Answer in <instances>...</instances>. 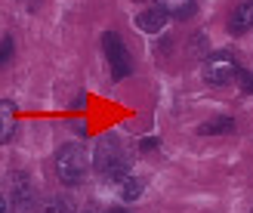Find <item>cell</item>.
<instances>
[{
    "label": "cell",
    "mask_w": 253,
    "mask_h": 213,
    "mask_svg": "<svg viewBox=\"0 0 253 213\" xmlns=\"http://www.w3.org/2000/svg\"><path fill=\"white\" fill-rule=\"evenodd\" d=\"M96 170L108 182H124L130 176V158L118 136H102L96 142Z\"/></svg>",
    "instance_id": "obj_1"
},
{
    "label": "cell",
    "mask_w": 253,
    "mask_h": 213,
    "mask_svg": "<svg viewBox=\"0 0 253 213\" xmlns=\"http://www.w3.org/2000/svg\"><path fill=\"white\" fill-rule=\"evenodd\" d=\"M56 173H59V179L65 185L84 182V176H86V152H84V145H78V142L62 145L56 152Z\"/></svg>",
    "instance_id": "obj_2"
},
{
    "label": "cell",
    "mask_w": 253,
    "mask_h": 213,
    "mask_svg": "<svg viewBox=\"0 0 253 213\" xmlns=\"http://www.w3.org/2000/svg\"><path fill=\"white\" fill-rule=\"evenodd\" d=\"M102 49H105L108 68H111V78H115V81L130 78V74H133V56H130V49H126V43L121 41V34L108 31L102 37Z\"/></svg>",
    "instance_id": "obj_3"
},
{
    "label": "cell",
    "mask_w": 253,
    "mask_h": 213,
    "mask_svg": "<svg viewBox=\"0 0 253 213\" xmlns=\"http://www.w3.org/2000/svg\"><path fill=\"white\" fill-rule=\"evenodd\" d=\"M6 189H9V204L16 207V213H34L37 198H34V185L25 173H9Z\"/></svg>",
    "instance_id": "obj_4"
},
{
    "label": "cell",
    "mask_w": 253,
    "mask_h": 213,
    "mask_svg": "<svg viewBox=\"0 0 253 213\" xmlns=\"http://www.w3.org/2000/svg\"><path fill=\"white\" fill-rule=\"evenodd\" d=\"M201 74H204V81L210 86H229L238 74H241V68H238V62L232 56H213V59L204 62V71Z\"/></svg>",
    "instance_id": "obj_5"
},
{
    "label": "cell",
    "mask_w": 253,
    "mask_h": 213,
    "mask_svg": "<svg viewBox=\"0 0 253 213\" xmlns=\"http://www.w3.org/2000/svg\"><path fill=\"white\" fill-rule=\"evenodd\" d=\"M167 22H170V16L164 9H158V6H151V9H145V12H139V16H136V25L145 34H161L164 28H167Z\"/></svg>",
    "instance_id": "obj_6"
},
{
    "label": "cell",
    "mask_w": 253,
    "mask_h": 213,
    "mask_svg": "<svg viewBox=\"0 0 253 213\" xmlns=\"http://www.w3.org/2000/svg\"><path fill=\"white\" fill-rule=\"evenodd\" d=\"M155 6L164 9L170 19H192L198 9V0H155Z\"/></svg>",
    "instance_id": "obj_7"
},
{
    "label": "cell",
    "mask_w": 253,
    "mask_h": 213,
    "mask_svg": "<svg viewBox=\"0 0 253 213\" xmlns=\"http://www.w3.org/2000/svg\"><path fill=\"white\" fill-rule=\"evenodd\" d=\"M250 28H253V0H244V3L232 12L229 31H232V34H247Z\"/></svg>",
    "instance_id": "obj_8"
},
{
    "label": "cell",
    "mask_w": 253,
    "mask_h": 213,
    "mask_svg": "<svg viewBox=\"0 0 253 213\" xmlns=\"http://www.w3.org/2000/svg\"><path fill=\"white\" fill-rule=\"evenodd\" d=\"M12 121H16V102L0 99V145L12 136Z\"/></svg>",
    "instance_id": "obj_9"
},
{
    "label": "cell",
    "mask_w": 253,
    "mask_h": 213,
    "mask_svg": "<svg viewBox=\"0 0 253 213\" xmlns=\"http://www.w3.org/2000/svg\"><path fill=\"white\" fill-rule=\"evenodd\" d=\"M232 130H235V121L229 115H219V118H213V121H207V124L198 127L201 136H222V133H232Z\"/></svg>",
    "instance_id": "obj_10"
},
{
    "label": "cell",
    "mask_w": 253,
    "mask_h": 213,
    "mask_svg": "<svg viewBox=\"0 0 253 213\" xmlns=\"http://www.w3.org/2000/svg\"><path fill=\"white\" fill-rule=\"evenodd\" d=\"M34 210H37V213H65V210H68V198H62V195H46V198H41V201H37Z\"/></svg>",
    "instance_id": "obj_11"
},
{
    "label": "cell",
    "mask_w": 253,
    "mask_h": 213,
    "mask_svg": "<svg viewBox=\"0 0 253 213\" xmlns=\"http://www.w3.org/2000/svg\"><path fill=\"white\" fill-rule=\"evenodd\" d=\"M142 179H136V176H126L124 182H121V198H124V201H136V198L139 195H142Z\"/></svg>",
    "instance_id": "obj_12"
},
{
    "label": "cell",
    "mask_w": 253,
    "mask_h": 213,
    "mask_svg": "<svg viewBox=\"0 0 253 213\" xmlns=\"http://www.w3.org/2000/svg\"><path fill=\"white\" fill-rule=\"evenodd\" d=\"M12 56H16V41L6 34V37H0V68H6Z\"/></svg>",
    "instance_id": "obj_13"
},
{
    "label": "cell",
    "mask_w": 253,
    "mask_h": 213,
    "mask_svg": "<svg viewBox=\"0 0 253 213\" xmlns=\"http://www.w3.org/2000/svg\"><path fill=\"white\" fill-rule=\"evenodd\" d=\"M238 78H241V86H244V93H250V96H253V74H244V71H241Z\"/></svg>",
    "instance_id": "obj_14"
},
{
    "label": "cell",
    "mask_w": 253,
    "mask_h": 213,
    "mask_svg": "<svg viewBox=\"0 0 253 213\" xmlns=\"http://www.w3.org/2000/svg\"><path fill=\"white\" fill-rule=\"evenodd\" d=\"M0 213H9V207H6V198L0 195Z\"/></svg>",
    "instance_id": "obj_15"
},
{
    "label": "cell",
    "mask_w": 253,
    "mask_h": 213,
    "mask_svg": "<svg viewBox=\"0 0 253 213\" xmlns=\"http://www.w3.org/2000/svg\"><path fill=\"white\" fill-rule=\"evenodd\" d=\"M105 213H130V210H124V207H108Z\"/></svg>",
    "instance_id": "obj_16"
},
{
    "label": "cell",
    "mask_w": 253,
    "mask_h": 213,
    "mask_svg": "<svg viewBox=\"0 0 253 213\" xmlns=\"http://www.w3.org/2000/svg\"><path fill=\"white\" fill-rule=\"evenodd\" d=\"M78 213H96V210H93V207H84V210H78Z\"/></svg>",
    "instance_id": "obj_17"
},
{
    "label": "cell",
    "mask_w": 253,
    "mask_h": 213,
    "mask_svg": "<svg viewBox=\"0 0 253 213\" xmlns=\"http://www.w3.org/2000/svg\"><path fill=\"white\" fill-rule=\"evenodd\" d=\"M250 213H253V210H250Z\"/></svg>",
    "instance_id": "obj_18"
}]
</instances>
